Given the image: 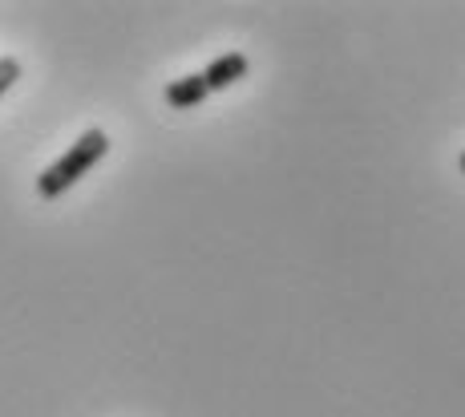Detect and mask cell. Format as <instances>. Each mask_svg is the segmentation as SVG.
<instances>
[{
    "label": "cell",
    "mask_w": 465,
    "mask_h": 417,
    "mask_svg": "<svg viewBox=\"0 0 465 417\" xmlns=\"http://www.w3.org/2000/svg\"><path fill=\"white\" fill-rule=\"evenodd\" d=\"M163 94L174 110H194V105L207 102L211 90H207V82H203V74H186V77H178V82H170Z\"/></svg>",
    "instance_id": "cell-3"
},
{
    "label": "cell",
    "mask_w": 465,
    "mask_h": 417,
    "mask_svg": "<svg viewBox=\"0 0 465 417\" xmlns=\"http://www.w3.org/2000/svg\"><path fill=\"white\" fill-rule=\"evenodd\" d=\"M247 69H252V61H247L243 53H223V57H214L211 65L203 69V82H207V90H227L239 77H247Z\"/></svg>",
    "instance_id": "cell-2"
},
{
    "label": "cell",
    "mask_w": 465,
    "mask_h": 417,
    "mask_svg": "<svg viewBox=\"0 0 465 417\" xmlns=\"http://www.w3.org/2000/svg\"><path fill=\"white\" fill-rule=\"evenodd\" d=\"M458 166H461V174H465V154H461V158H458Z\"/></svg>",
    "instance_id": "cell-5"
},
{
    "label": "cell",
    "mask_w": 465,
    "mask_h": 417,
    "mask_svg": "<svg viewBox=\"0 0 465 417\" xmlns=\"http://www.w3.org/2000/svg\"><path fill=\"white\" fill-rule=\"evenodd\" d=\"M105 154H110V134H105V130H85V134L57 158V163L41 171L37 194L41 199H61V194H65L74 183H82Z\"/></svg>",
    "instance_id": "cell-1"
},
{
    "label": "cell",
    "mask_w": 465,
    "mask_h": 417,
    "mask_svg": "<svg viewBox=\"0 0 465 417\" xmlns=\"http://www.w3.org/2000/svg\"><path fill=\"white\" fill-rule=\"evenodd\" d=\"M16 77H21V61H16V57H0V97L13 90Z\"/></svg>",
    "instance_id": "cell-4"
}]
</instances>
